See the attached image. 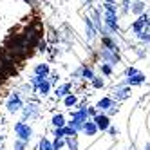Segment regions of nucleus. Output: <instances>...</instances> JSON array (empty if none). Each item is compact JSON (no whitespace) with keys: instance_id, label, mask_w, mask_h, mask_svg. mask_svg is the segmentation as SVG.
<instances>
[{"instance_id":"nucleus-4","label":"nucleus","mask_w":150,"mask_h":150,"mask_svg":"<svg viewBox=\"0 0 150 150\" xmlns=\"http://www.w3.org/2000/svg\"><path fill=\"white\" fill-rule=\"evenodd\" d=\"M6 107H7V112L15 114V112H18L20 109H22L24 105H22V100H20V96H18V94H13L11 98L7 100V105H6Z\"/></svg>"},{"instance_id":"nucleus-32","label":"nucleus","mask_w":150,"mask_h":150,"mask_svg":"<svg viewBox=\"0 0 150 150\" xmlns=\"http://www.w3.org/2000/svg\"><path fill=\"white\" fill-rule=\"evenodd\" d=\"M127 74H128V76H134V74H137V72H136V69L130 67V69H127Z\"/></svg>"},{"instance_id":"nucleus-34","label":"nucleus","mask_w":150,"mask_h":150,"mask_svg":"<svg viewBox=\"0 0 150 150\" xmlns=\"http://www.w3.org/2000/svg\"><path fill=\"white\" fill-rule=\"evenodd\" d=\"M145 150H150V145H146V148H145Z\"/></svg>"},{"instance_id":"nucleus-6","label":"nucleus","mask_w":150,"mask_h":150,"mask_svg":"<svg viewBox=\"0 0 150 150\" xmlns=\"http://www.w3.org/2000/svg\"><path fill=\"white\" fill-rule=\"evenodd\" d=\"M94 123L98 127V130H107V128L110 127V120L107 116H103V114H96L94 116Z\"/></svg>"},{"instance_id":"nucleus-8","label":"nucleus","mask_w":150,"mask_h":150,"mask_svg":"<svg viewBox=\"0 0 150 150\" xmlns=\"http://www.w3.org/2000/svg\"><path fill=\"white\" fill-rule=\"evenodd\" d=\"M105 24H107V27H109V31H116V29H117V18H116V13L107 11V13H105Z\"/></svg>"},{"instance_id":"nucleus-18","label":"nucleus","mask_w":150,"mask_h":150,"mask_svg":"<svg viewBox=\"0 0 150 150\" xmlns=\"http://www.w3.org/2000/svg\"><path fill=\"white\" fill-rule=\"evenodd\" d=\"M38 150H54V148H52V143L51 141H47L45 137H42L40 139V145H38Z\"/></svg>"},{"instance_id":"nucleus-15","label":"nucleus","mask_w":150,"mask_h":150,"mask_svg":"<svg viewBox=\"0 0 150 150\" xmlns=\"http://www.w3.org/2000/svg\"><path fill=\"white\" fill-rule=\"evenodd\" d=\"M52 125H54L56 128H63V127H65V117H63L62 114L52 116Z\"/></svg>"},{"instance_id":"nucleus-26","label":"nucleus","mask_w":150,"mask_h":150,"mask_svg":"<svg viewBox=\"0 0 150 150\" xmlns=\"http://www.w3.org/2000/svg\"><path fill=\"white\" fill-rule=\"evenodd\" d=\"M101 72H103V74H107V76H109V74L112 72L110 65H107V63H101Z\"/></svg>"},{"instance_id":"nucleus-29","label":"nucleus","mask_w":150,"mask_h":150,"mask_svg":"<svg viewBox=\"0 0 150 150\" xmlns=\"http://www.w3.org/2000/svg\"><path fill=\"white\" fill-rule=\"evenodd\" d=\"M137 36H139V40H143V42H150V35L145 33V31H143V33H139Z\"/></svg>"},{"instance_id":"nucleus-20","label":"nucleus","mask_w":150,"mask_h":150,"mask_svg":"<svg viewBox=\"0 0 150 150\" xmlns=\"http://www.w3.org/2000/svg\"><path fill=\"white\" fill-rule=\"evenodd\" d=\"M80 72H81V76H83L85 80H94V74H92V71H91L89 67H83Z\"/></svg>"},{"instance_id":"nucleus-31","label":"nucleus","mask_w":150,"mask_h":150,"mask_svg":"<svg viewBox=\"0 0 150 150\" xmlns=\"http://www.w3.org/2000/svg\"><path fill=\"white\" fill-rule=\"evenodd\" d=\"M54 136L60 139V137H63V128H56V130H54Z\"/></svg>"},{"instance_id":"nucleus-24","label":"nucleus","mask_w":150,"mask_h":150,"mask_svg":"<svg viewBox=\"0 0 150 150\" xmlns=\"http://www.w3.org/2000/svg\"><path fill=\"white\" fill-rule=\"evenodd\" d=\"M67 145L71 150H78V141H76V137H69L67 139Z\"/></svg>"},{"instance_id":"nucleus-2","label":"nucleus","mask_w":150,"mask_h":150,"mask_svg":"<svg viewBox=\"0 0 150 150\" xmlns=\"http://www.w3.org/2000/svg\"><path fill=\"white\" fill-rule=\"evenodd\" d=\"M22 36L25 38V42H27L31 47H35L38 42H40V38H42V27H40V24H31V25L24 31Z\"/></svg>"},{"instance_id":"nucleus-1","label":"nucleus","mask_w":150,"mask_h":150,"mask_svg":"<svg viewBox=\"0 0 150 150\" xmlns=\"http://www.w3.org/2000/svg\"><path fill=\"white\" fill-rule=\"evenodd\" d=\"M6 52L9 56H11L15 62H20V60H24L31 54V45L25 42V38L22 35H13V36H9L7 42H6Z\"/></svg>"},{"instance_id":"nucleus-35","label":"nucleus","mask_w":150,"mask_h":150,"mask_svg":"<svg viewBox=\"0 0 150 150\" xmlns=\"http://www.w3.org/2000/svg\"><path fill=\"white\" fill-rule=\"evenodd\" d=\"M87 2H92V0H87Z\"/></svg>"},{"instance_id":"nucleus-9","label":"nucleus","mask_w":150,"mask_h":150,"mask_svg":"<svg viewBox=\"0 0 150 150\" xmlns=\"http://www.w3.org/2000/svg\"><path fill=\"white\" fill-rule=\"evenodd\" d=\"M101 58L107 60L109 63H116L117 62V54L114 51H110V49H101Z\"/></svg>"},{"instance_id":"nucleus-33","label":"nucleus","mask_w":150,"mask_h":150,"mask_svg":"<svg viewBox=\"0 0 150 150\" xmlns=\"http://www.w3.org/2000/svg\"><path fill=\"white\" fill-rule=\"evenodd\" d=\"M4 78H6V76H4V74H2V71H0V81H2Z\"/></svg>"},{"instance_id":"nucleus-21","label":"nucleus","mask_w":150,"mask_h":150,"mask_svg":"<svg viewBox=\"0 0 150 150\" xmlns=\"http://www.w3.org/2000/svg\"><path fill=\"white\" fill-rule=\"evenodd\" d=\"M143 9H145V4H143V2H136V4H134V7H132V13L141 15V13H143Z\"/></svg>"},{"instance_id":"nucleus-3","label":"nucleus","mask_w":150,"mask_h":150,"mask_svg":"<svg viewBox=\"0 0 150 150\" xmlns=\"http://www.w3.org/2000/svg\"><path fill=\"white\" fill-rule=\"evenodd\" d=\"M15 132H16L18 139H22V141H25V143L31 139V136H33V130H31V127L25 125L24 121H18V123L15 125Z\"/></svg>"},{"instance_id":"nucleus-19","label":"nucleus","mask_w":150,"mask_h":150,"mask_svg":"<svg viewBox=\"0 0 150 150\" xmlns=\"http://www.w3.org/2000/svg\"><path fill=\"white\" fill-rule=\"evenodd\" d=\"M76 132L78 130H74V128L72 127H63V137H76Z\"/></svg>"},{"instance_id":"nucleus-7","label":"nucleus","mask_w":150,"mask_h":150,"mask_svg":"<svg viewBox=\"0 0 150 150\" xmlns=\"http://www.w3.org/2000/svg\"><path fill=\"white\" fill-rule=\"evenodd\" d=\"M148 25H150L148 16H146V15H141V16H139V20L132 25V29H134V33H137V35H139V33H143V31H145Z\"/></svg>"},{"instance_id":"nucleus-5","label":"nucleus","mask_w":150,"mask_h":150,"mask_svg":"<svg viewBox=\"0 0 150 150\" xmlns=\"http://www.w3.org/2000/svg\"><path fill=\"white\" fill-rule=\"evenodd\" d=\"M22 112H24V121L25 120H33V117L38 116V105L36 103H27V105H24Z\"/></svg>"},{"instance_id":"nucleus-30","label":"nucleus","mask_w":150,"mask_h":150,"mask_svg":"<svg viewBox=\"0 0 150 150\" xmlns=\"http://www.w3.org/2000/svg\"><path fill=\"white\" fill-rule=\"evenodd\" d=\"M92 81H94V87H96V89L103 87V80H98V78H96V80H92Z\"/></svg>"},{"instance_id":"nucleus-25","label":"nucleus","mask_w":150,"mask_h":150,"mask_svg":"<svg viewBox=\"0 0 150 150\" xmlns=\"http://www.w3.org/2000/svg\"><path fill=\"white\" fill-rule=\"evenodd\" d=\"M63 145H65V139H63V137H56V141H54V145H52V148H54V150H60Z\"/></svg>"},{"instance_id":"nucleus-17","label":"nucleus","mask_w":150,"mask_h":150,"mask_svg":"<svg viewBox=\"0 0 150 150\" xmlns=\"http://www.w3.org/2000/svg\"><path fill=\"white\" fill-rule=\"evenodd\" d=\"M85 27H87V38H89V40H94L96 33H94V27H92V22H91L89 18L85 20Z\"/></svg>"},{"instance_id":"nucleus-12","label":"nucleus","mask_w":150,"mask_h":150,"mask_svg":"<svg viewBox=\"0 0 150 150\" xmlns=\"http://www.w3.org/2000/svg\"><path fill=\"white\" fill-rule=\"evenodd\" d=\"M49 89H51V83H49L47 80H44L40 85H36V91H38V94H42V96H45V94L49 92Z\"/></svg>"},{"instance_id":"nucleus-11","label":"nucleus","mask_w":150,"mask_h":150,"mask_svg":"<svg viewBox=\"0 0 150 150\" xmlns=\"http://www.w3.org/2000/svg\"><path fill=\"white\" fill-rule=\"evenodd\" d=\"M35 74L36 76H47L49 74V65H45V63H40V65H36V69H35Z\"/></svg>"},{"instance_id":"nucleus-27","label":"nucleus","mask_w":150,"mask_h":150,"mask_svg":"<svg viewBox=\"0 0 150 150\" xmlns=\"http://www.w3.org/2000/svg\"><path fill=\"white\" fill-rule=\"evenodd\" d=\"M24 146H25V141H22V139H18L15 143V150H24Z\"/></svg>"},{"instance_id":"nucleus-28","label":"nucleus","mask_w":150,"mask_h":150,"mask_svg":"<svg viewBox=\"0 0 150 150\" xmlns=\"http://www.w3.org/2000/svg\"><path fill=\"white\" fill-rule=\"evenodd\" d=\"M44 80H45L44 76H35L33 80H31V83H33V85H40V83H42V81H44Z\"/></svg>"},{"instance_id":"nucleus-10","label":"nucleus","mask_w":150,"mask_h":150,"mask_svg":"<svg viewBox=\"0 0 150 150\" xmlns=\"http://www.w3.org/2000/svg\"><path fill=\"white\" fill-rule=\"evenodd\" d=\"M81 130L87 134V136H94L96 132H98V127H96V123H94V121H85Z\"/></svg>"},{"instance_id":"nucleus-23","label":"nucleus","mask_w":150,"mask_h":150,"mask_svg":"<svg viewBox=\"0 0 150 150\" xmlns=\"http://www.w3.org/2000/svg\"><path fill=\"white\" fill-rule=\"evenodd\" d=\"M128 94H130V89H125V87L123 89H117V98H120V100H125Z\"/></svg>"},{"instance_id":"nucleus-16","label":"nucleus","mask_w":150,"mask_h":150,"mask_svg":"<svg viewBox=\"0 0 150 150\" xmlns=\"http://www.w3.org/2000/svg\"><path fill=\"white\" fill-rule=\"evenodd\" d=\"M69 91H71V85L65 83V85H62V87L56 89V96L58 98H62V96H69Z\"/></svg>"},{"instance_id":"nucleus-22","label":"nucleus","mask_w":150,"mask_h":150,"mask_svg":"<svg viewBox=\"0 0 150 150\" xmlns=\"http://www.w3.org/2000/svg\"><path fill=\"white\" fill-rule=\"evenodd\" d=\"M76 96H74V94H69V96H65V105L67 107H74V105H76Z\"/></svg>"},{"instance_id":"nucleus-13","label":"nucleus","mask_w":150,"mask_h":150,"mask_svg":"<svg viewBox=\"0 0 150 150\" xmlns=\"http://www.w3.org/2000/svg\"><path fill=\"white\" fill-rule=\"evenodd\" d=\"M145 81V76H143V74H134V76H130V78H128L127 80V83L128 85H139V83H143Z\"/></svg>"},{"instance_id":"nucleus-14","label":"nucleus","mask_w":150,"mask_h":150,"mask_svg":"<svg viewBox=\"0 0 150 150\" xmlns=\"http://www.w3.org/2000/svg\"><path fill=\"white\" fill-rule=\"evenodd\" d=\"M112 105H114V103H112V100H110V98H103V100H100V101H98V105H96V107H98L100 110H107V109H110Z\"/></svg>"}]
</instances>
